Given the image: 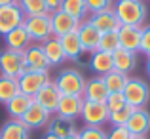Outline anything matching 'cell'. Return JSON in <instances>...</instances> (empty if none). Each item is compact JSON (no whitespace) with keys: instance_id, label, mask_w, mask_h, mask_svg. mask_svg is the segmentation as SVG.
Wrapping results in <instances>:
<instances>
[{"instance_id":"obj_5","label":"cell","mask_w":150,"mask_h":139,"mask_svg":"<svg viewBox=\"0 0 150 139\" xmlns=\"http://www.w3.org/2000/svg\"><path fill=\"white\" fill-rule=\"evenodd\" d=\"M0 73L4 76H11V78H19L21 74H25L27 69L21 51H13L8 50V48L4 51H0Z\"/></svg>"},{"instance_id":"obj_24","label":"cell","mask_w":150,"mask_h":139,"mask_svg":"<svg viewBox=\"0 0 150 139\" xmlns=\"http://www.w3.org/2000/svg\"><path fill=\"white\" fill-rule=\"evenodd\" d=\"M0 139H30V130L21 120H8L0 130Z\"/></svg>"},{"instance_id":"obj_38","label":"cell","mask_w":150,"mask_h":139,"mask_svg":"<svg viewBox=\"0 0 150 139\" xmlns=\"http://www.w3.org/2000/svg\"><path fill=\"white\" fill-rule=\"evenodd\" d=\"M44 2H46V11H48L50 15L63 8V0H44Z\"/></svg>"},{"instance_id":"obj_19","label":"cell","mask_w":150,"mask_h":139,"mask_svg":"<svg viewBox=\"0 0 150 139\" xmlns=\"http://www.w3.org/2000/svg\"><path fill=\"white\" fill-rule=\"evenodd\" d=\"M4 40H6V48H8V50L21 51V53L30 46V42H33L30 36H29V33H27V29L23 25L15 27L13 31H10V33L4 36Z\"/></svg>"},{"instance_id":"obj_27","label":"cell","mask_w":150,"mask_h":139,"mask_svg":"<svg viewBox=\"0 0 150 139\" xmlns=\"http://www.w3.org/2000/svg\"><path fill=\"white\" fill-rule=\"evenodd\" d=\"M17 93H19V78H11V76L0 74V103L6 105Z\"/></svg>"},{"instance_id":"obj_1","label":"cell","mask_w":150,"mask_h":139,"mask_svg":"<svg viewBox=\"0 0 150 139\" xmlns=\"http://www.w3.org/2000/svg\"><path fill=\"white\" fill-rule=\"evenodd\" d=\"M112 10L120 25L143 27L146 21V6L143 0H116V6Z\"/></svg>"},{"instance_id":"obj_37","label":"cell","mask_w":150,"mask_h":139,"mask_svg":"<svg viewBox=\"0 0 150 139\" xmlns=\"http://www.w3.org/2000/svg\"><path fill=\"white\" fill-rule=\"evenodd\" d=\"M141 53H144L146 57H150V25L143 27V36H141Z\"/></svg>"},{"instance_id":"obj_39","label":"cell","mask_w":150,"mask_h":139,"mask_svg":"<svg viewBox=\"0 0 150 139\" xmlns=\"http://www.w3.org/2000/svg\"><path fill=\"white\" fill-rule=\"evenodd\" d=\"M11 4H17V0H0V8L2 6H11Z\"/></svg>"},{"instance_id":"obj_35","label":"cell","mask_w":150,"mask_h":139,"mask_svg":"<svg viewBox=\"0 0 150 139\" xmlns=\"http://www.w3.org/2000/svg\"><path fill=\"white\" fill-rule=\"evenodd\" d=\"M86 6H88L89 14H95V11L110 10L112 8V0H86Z\"/></svg>"},{"instance_id":"obj_29","label":"cell","mask_w":150,"mask_h":139,"mask_svg":"<svg viewBox=\"0 0 150 139\" xmlns=\"http://www.w3.org/2000/svg\"><path fill=\"white\" fill-rule=\"evenodd\" d=\"M63 11H67L69 15H72L78 21H84V17L89 14L88 6H86V0H63Z\"/></svg>"},{"instance_id":"obj_20","label":"cell","mask_w":150,"mask_h":139,"mask_svg":"<svg viewBox=\"0 0 150 139\" xmlns=\"http://www.w3.org/2000/svg\"><path fill=\"white\" fill-rule=\"evenodd\" d=\"M59 42L63 46L67 59H70V61H78L82 57V53H86L84 48H82L80 36H78V31H72V33L65 34V36H59Z\"/></svg>"},{"instance_id":"obj_2","label":"cell","mask_w":150,"mask_h":139,"mask_svg":"<svg viewBox=\"0 0 150 139\" xmlns=\"http://www.w3.org/2000/svg\"><path fill=\"white\" fill-rule=\"evenodd\" d=\"M53 84L57 86L61 95H84L86 78L76 69H65L57 74Z\"/></svg>"},{"instance_id":"obj_7","label":"cell","mask_w":150,"mask_h":139,"mask_svg":"<svg viewBox=\"0 0 150 139\" xmlns=\"http://www.w3.org/2000/svg\"><path fill=\"white\" fill-rule=\"evenodd\" d=\"M50 82V74L48 73H36V71H27L25 74L19 76V92L29 95V97H34L40 88H44Z\"/></svg>"},{"instance_id":"obj_14","label":"cell","mask_w":150,"mask_h":139,"mask_svg":"<svg viewBox=\"0 0 150 139\" xmlns=\"http://www.w3.org/2000/svg\"><path fill=\"white\" fill-rule=\"evenodd\" d=\"M78 36H80L82 48L88 53H93V51L99 50V42H101V31L97 27H93L89 21H82L80 27H78Z\"/></svg>"},{"instance_id":"obj_34","label":"cell","mask_w":150,"mask_h":139,"mask_svg":"<svg viewBox=\"0 0 150 139\" xmlns=\"http://www.w3.org/2000/svg\"><path fill=\"white\" fill-rule=\"evenodd\" d=\"M80 139H106V132L103 128H95V126H86L82 132H78Z\"/></svg>"},{"instance_id":"obj_9","label":"cell","mask_w":150,"mask_h":139,"mask_svg":"<svg viewBox=\"0 0 150 139\" xmlns=\"http://www.w3.org/2000/svg\"><path fill=\"white\" fill-rule=\"evenodd\" d=\"M23 59H25L27 71H36V73H48L50 71V63L44 55L42 44H30L23 51Z\"/></svg>"},{"instance_id":"obj_26","label":"cell","mask_w":150,"mask_h":139,"mask_svg":"<svg viewBox=\"0 0 150 139\" xmlns=\"http://www.w3.org/2000/svg\"><path fill=\"white\" fill-rule=\"evenodd\" d=\"M48 132L53 133V135H57V137H61V139H65V137L72 135V133H76V126H74V122L69 120V118L55 116L48 122Z\"/></svg>"},{"instance_id":"obj_8","label":"cell","mask_w":150,"mask_h":139,"mask_svg":"<svg viewBox=\"0 0 150 139\" xmlns=\"http://www.w3.org/2000/svg\"><path fill=\"white\" fill-rule=\"evenodd\" d=\"M23 19H25V14L21 11L19 4L2 6L0 8V36H6L15 27L23 25Z\"/></svg>"},{"instance_id":"obj_21","label":"cell","mask_w":150,"mask_h":139,"mask_svg":"<svg viewBox=\"0 0 150 139\" xmlns=\"http://www.w3.org/2000/svg\"><path fill=\"white\" fill-rule=\"evenodd\" d=\"M89 69L93 71V73H97L99 76H105L106 73H110V71H114V61H112V53H108V51H93L91 57H89Z\"/></svg>"},{"instance_id":"obj_32","label":"cell","mask_w":150,"mask_h":139,"mask_svg":"<svg viewBox=\"0 0 150 139\" xmlns=\"http://www.w3.org/2000/svg\"><path fill=\"white\" fill-rule=\"evenodd\" d=\"M133 110L135 109H133L131 105H125V107H122V109H118V110H112V113L108 114V122L112 126H125L127 120L131 118Z\"/></svg>"},{"instance_id":"obj_33","label":"cell","mask_w":150,"mask_h":139,"mask_svg":"<svg viewBox=\"0 0 150 139\" xmlns=\"http://www.w3.org/2000/svg\"><path fill=\"white\" fill-rule=\"evenodd\" d=\"M105 105L108 107V113H112V110H118V109H122V107H125L127 101H125L124 92H110L108 97H106V101H105Z\"/></svg>"},{"instance_id":"obj_43","label":"cell","mask_w":150,"mask_h":139,"mask_svg":"<svg viewBox=\"0 0 150 139\" xmlns=\"http://www.w3.org/2000/svg\"><path fill=\"white\" fill-rule=\"evenodd\" d=\"M131 139H146V135H133Z\"/></svg>"},{"instance_id":"obj_41","label":"cell","mask_w":150,"mask_h":139,"mask_svg":"<svg viewBox=\"0 0 150 139\" xmlns=\"http://www.w3.org/2000/svg\"><path fill=\"white\" fill-rule=\"evenodd\" d=\"M65 139H80V135H78V132H76V133H72V135H69V137H65Z\"/></svg>"},{"instance_id":"obj_3","label":"cell","mask_w":150,"mask_h":139,"mask_svg":"<svg viewBox=\"0 0 150 139\" xmlns=\"http://www.w3.org/2000/svg\"><path fill=\"white\" fill-rule=\"evenodd\" d=\"M23 27L27 29L30 40L33 42H42L50 40L53 36V31H51V19L50 14H42V15H29V17L23 19Z\"/></svg>"},{"instance_id":"obj_15","label":"cell","mask_w":150,"mask_h":139,"mask_svg":"<svg viewBox=\"0 0 150 139\" xmlns=\"http://www.w3.org/2000/svg\"><path fill=\"white\" fill-rule=\"evenodd\" d=\"M82 107H84V97L82 95H61V101L57 107V116L74 120L82 114Z\"/></svg>"},{"instance_id":"obj_42","label":"cell","mask_w":150,"mask_h":139,"mask_svg":"<svg viewBox=\"0 0 150 139\" xmlns=\"http://www.w3.org/2000/svg\"><path fill=\"white\" fill-rule=\"evenodd\" d=\"M146 73H148V76H150V57L146 59Z\"/></svg>"},{"instance_id":"obj_12","label":"cell","mask_w":150,"mask_h":139,"mask_svg":"<svg viewBox=\"0 0 150 139\" xmlns=\"http://www.w3.org/2000/svg\"><path fill=\"white\" fill-rule=\"evenodd\" d=\"M19 120H21L29 130H40V128H44V126H48V122L51 120V114L44 109V107L38 105V103H33Z\"/></svg>"},{"instance_id":"obj_31","label":"cell","mask_w":150,"mask_h":139,"mask_svg":"<svg viewBox=\"0 0 150 139\" xmlns=\"http://www.w3.org/2000/svg\"><path fill=\"white\" fill-rule=\"evenodd\" d=\"M120 48V38H118V31H110V33H101V42H99V50L101 51H114Z\"/></svg>"},{"instance_id":"obj_36","label":"cell","mask_w":150,"mask_h":139,"mask_svg":"<svg viewBox=\"0 0 150 139\" xmlns=\"http://www.w3.org/2000/svg\"><path fill=\"white\" fill-rule=\"evenodd\" d=\"M131 132H129L125 126H114L108 133H106V139H131Z\"/></svg>"},{"instance_id":"obj_16","label":"cell","mask_w":150,"mask_h":139,"mask_svg":"<svg viewBox=\"0 0 150 139\" xmlns=\"http://www.w3.org/2000/svg\"><path fill=\"white\" fill-rule=\"evenodd\" d=\"M88 21L91 23L93 27H97V29H99L101 33H110V31H118V29L122 27L112 8H110V10H103V11H95V14H91V17H89Z\"/></svg>"},{"instance_id":"obj_23","label":"cell","mask_w":150,"mask_h":139,"mask_svg":"<svg viewBox=\"0 0 150 139\" xmlns=\"http://www.w3.org/2000/svg\"><path fill=\"white\" fill-rule=\"evenodd\" d=\"M42 50H44V55H46V59H48L50 67H59L67 59L61 42H59V38H55V36H51L50 40H46L44 44H42Z\"/></svg>"},{"instance_id":"obj_22","label":"cell","mask_w":150,"mask_h":139,"mask_svg":"<svg viewBox=\"0 0 150 139\" xmlns=\"http://www.w3.org/2000/svg\"><path fill=\"white\" fill-rule=\"evenodd\" d=\"M112 61H114V71H120V73L127 74L137 65V53H133L129 50H124V48H118L112 53Z\"/></svg>"},{"instance_id":"obj_18","label":"cell","mask_w":150,"mask_h":139,"mask_svg":"<svg viewBox=\"0 0 150 139\" xmlns=\"http://www.w3.org/2000/svg\"><path fill=\"white\" fill-rule=\"evenodd\" d=\"M125 128L131 132V135H146L150 132V114L144 109H135L131 118L127 120Z\"/></svg>"},{"instance_id":"obj_10","label":"cell","mask_w":150,"mask_h":139,"mask_svg":"<svg viewBox=\"0 0 150 139\" xmlns=\"http://www.w3.org/2000/svg\"><path fill=\"white\" fill-rule=\"evenodd\" d=\"M50 19H51V31H53L55 38L65 36V34L72 33V31H78V27H80V23H82V21L74 19L72 15H69L67 11H63V10L51 14Z\"/></svg>"},{"instance_id":"obj_6","label":"cell","mask_w":150,"mask_h":139,"mask_svg":"<svg viewBox=\"0 0 150 139\" xmlns=\"http://www.w3.org/2000/svg\"><path fill=\"white\" fill-rule=\"evenodd\" d=\"M108 107L105 103H97V101H86L84 99V107H82V120L86 122V126H95V128H103L105 122H108Z\"/></svg>"},{"instance_id":"obj_28","label":"cell","mask_w":150,"mask_h":139,"mask_svg":"<svg viewBox=\"0 0 150 139\" xmlns=\"http://www.w3.org/2000/svg\"><path fill=\"white\" fill-rule=\"evenodd\" d=\"M103 80H105L108 92H124L129 76L124 74V73H120V71H110V73H106L105 76H103Z\"/></svg>"},{"instance_id":"obj_25","label":"cell","mask_w":150,"mask_h":139,"mask_svg":"<svg viewBox=\"0 0 150 139\" xmlns=\"http://www.w3.org/2000/svg\"><path fill=\"white\" fill-rule=\"evenodd\" d=\"M33 103H34L33 97H29V95H25V93L19 92L13 99H10V101L6 103V110H8V114H10L11 118L19 120V118L27 113V109H29Z\"/></svg>"},{"instance_id":"obj_4","label":"cell","mask_w":150,"mask_h":139,"mask_svg":"<svg viewBox=\"0 0 150 139\" xmlns=\"http://www.w3.org/2000/svg\"><path fill=\"white\" fill-rule=\"evenodd\" d=\"M124 95H125L127 105H131L133 109H143L150 99L148 84L144 80H141V78H129L124 88Z\"/></svg>"},{"instance_id":"obj_17","label":"cell","mask_w":150,"mask_h":139,"mask_svg":"<svg viewBox=\"0 0 150 139\" xmlns=\"http://www.w3.org/2000/svg\"><path fill=\"white\" fill-rule=\"evenodd\" d=\"M108 88H106L103 76H95L91 80H86V88H84V95L82 97L86 101H97V103H105L108 97Z\"/></svg>"},{"instance_id":"obj_40","label":"cell","mask_w":150,"mask_h":139,"mask_svg":"<svg viewBox=\"0 0 150 139\" xmlns=\"http://www.w3.org/2000/svg\"><path fill=\"white\" fill-rule=\"evenodd\" d=\"M44 139H61V137H57V135H53V133H46V135H44Z\"/></svg>"},{"instance_id":"obj_13","label":"cell","mask_w":150,"mask_h":139,"mask_svg":"<svg viewBox=\"0 0 150 139\" xmlns=\"http://www.w3.org/2000/svg\"><path fill=\"white\" fill-rule=\"evenodd\" d=\"M141 36H143V27L133 25H122L118 29V38H120V48L129 50L133 53L141 50Z\"/></svg>"},{"instance_id":"obj_11","label":"cell","mask_w":150,"mask_h":139,"mask_svg":"<svg viewBox=\"0 0 150 139\" xmlns=\"http://www.w3.org/2000/svg\"><path fill=\"white\" fill-rule=\"evenodd\" d=\"M33 99H34V103L44 107L50 114H55L57 113V107H59V101H61V92H59L57 86L50 80L44 88H40V92L34 95Z\"/></svg>"},{"instance_id":"obj_30","label":"cell","mask_w":150,"mask_h":139,"mask_svg":"<svg viewBox=\"0 0 150 139\" xmlns=\"http://www.w3.org/2000/svg\"><path fill=\"white\" fill-rule=\"evenodd\" d=\"M21 11L25 14V17L29 15H42V14H48L46 11V2L44 0H17Z\"/></svg>"}]
</instances>
